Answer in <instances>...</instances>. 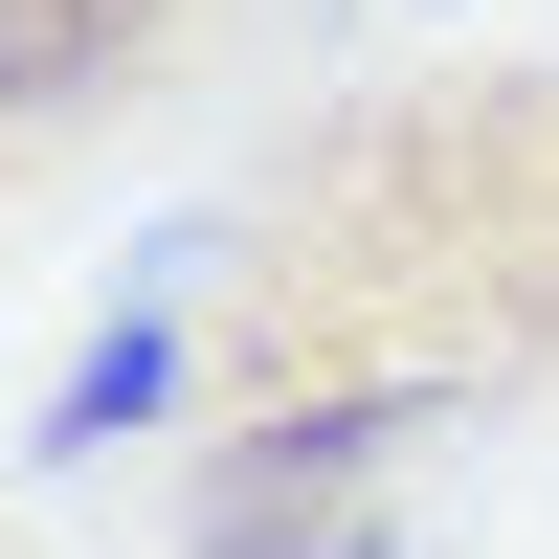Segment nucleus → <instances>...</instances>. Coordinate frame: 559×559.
I'll return each mask as SVG.
<instances>
[{
  "instance_id": "3",
  "label": "nucleus",
  "mask_w": 559,
  "mask_h": 559,
  "mask_svg": "<svg viewBox=\"0 0 559 559\" xmlns=\"http://www.w3.org/2000/svg\"><path fill=\"white\" fill-rule=\"evenodd\" d=\"M202 23H224V0H0V157L157 112V90L202 68Z\"/></svg>"
},
{
  "instance_id": "1",
  "label": "nucleus",
  "mask_w": 559,
  "mask_h": 559,
  "mask_svg": "<svg viewBox=\"0 0 559 559\" xmlns=\"http://www.w3.org/2000/svg\"><path fill=\"white\" fill-rule=\"evenodd\" d=\"M224 403H426V426H515L559 403V68H403L269 134L224 224H179Z\"/></svg>"
},
{
  "instance_id": "2",
  "label": "nucleus",
  "mask_w": 559,
  "mask_h": 559,
  "mask_svg": "<svg viewBox=\"0 0 559 559\" xmlns=\"http://www.w3.org/2000/svg\"><path fill=\"white\" fill-rule=\"evenodd\" d=\"M426 471H448L426 403L292 381V403H224V448H202V492H179V537H202V559H448V537H426Z\"/></svg>"
},
{
  "instance_id": "4",
  "label": "nucleus",
  "mask_w": 559,
  "mask_h": 559,
  "mask_svg": "<svg viewBox=\"0 0 559 559\" xmlns=\"http://www.w3.org/2000/svg\"><path fill=\"white\" fill-rule=\"evenodd\" d=\"M179 381H202V292H179V269H157V292H134V313H112V336H90V358H68V381H45V426H23V448H45V471H112V448H134V426H157V403H179Z\"/></svg>"
},
{
  "instance_id": "5",
  "label": "nucleus",
  "mask_w": 559,
  "mask_h": 559,
  "mask_svg": "<svg viewBox=\"0 0 559 559\" xmlns=\"http://www.w3.org/2000/svg\"><path fill=\"white\" fill-rule=\"evenodd\" d=\"M0 179H23V157H0Z\"/></svg>"
}]
</instances>
